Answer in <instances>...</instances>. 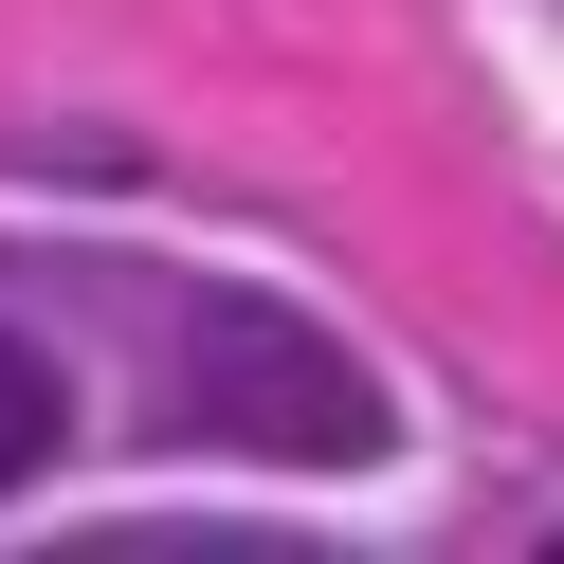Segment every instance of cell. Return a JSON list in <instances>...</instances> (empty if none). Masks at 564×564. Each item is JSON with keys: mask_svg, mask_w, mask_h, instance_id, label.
<instances>
[{"mask_svg": "<svg viewBox=\"0 0 564 564\" xmlns=\"http://www.w3.org/2000/svg\"><path fill=\"white\" fill-rule=\"evenodd\" d=\"M164 419H183L200 455H256V474H382V455H401L382 365L328 310L256 292V273H183V292H164Z\"/></svg>", "mask_w": 564, "mask_h": 564, "instance_id": "1", "label": "cell"}, {"mask_svg": "<svg viewBox=\"0 0 564 564\" xmlns=\"http://www.w3.org/2000/svg\"><path fill=\"white\" fill-rule=\"evenodd\" d=\"M55 455H74V365L37 328H0V491H37Z\"/></svg>", "mask_w": 564, "mask_h": 564, "instance_id": "2", "label": "cell"}]
</instances>
